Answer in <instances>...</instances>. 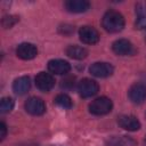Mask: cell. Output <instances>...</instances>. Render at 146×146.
Listing matches in <instances>:
<instances>
[{
	"mask_svg": "<svg viewBox=\"0 0 146 146\" xmlns=\"http://www.w3.org/2000/svg\"><path fill=\"white\" fill-rule=\"evenodd\" d=\"M80 40L86 44H95L99 41V33L98 31L89 25H84L79 30Z\"/></svg>",
	"mask_w": 146,
	"mask_h": 146,
	"instance_id": "52a82bcc",
	"label": "cell"
},
{
	"mask_svg": "<svg viewBox=\"0 0 146 146\" xmlns=\"http://www.w3.org/2000/svg\"><path fill=\"white\" fill-rule=\"evenodd\" d=\"M74 78H67V79H65V80H63L62 82V87H65L66 88V86L67 84H70V87H73V84H74Z\"/></svg>",
	"mask_w": 146,
	"mask_h": 146,
	"instance_id": "603a6c76",
	"label": "cell"
},
{
	"mask_svg": "<svg viewBox=\"0 0 146 146\" xmlns=\"http://www.w3.org/2000/svg\"><path fill=\"white\" fill-rule=\"evenodd\" d=\"M66 55L73 59H83L88 56V50L83 47L76 46V44H71L66 48L65 50Z\"/></svg>",
	"mask_w": 146,
	"mask_h": 146,
	"instance_id": "e0dca14e",
	"label": "cell"
},
{
	"mask_svg": "<svg viewBox=\"0 0 146 146\" xmlns=\"http://www.w3.org/2000/svg\"><path fill=\"white\" fill-rule=\"evenodd\" d=\"M25 111L31 115H42L46 112V104L39 97H30L24 104Z\"/></svg>",
	"mask_w": 146,
	"mask_h": 146,
	"instance_id": "8992f818",
	"label": "cell"
},
{
	"mask_svg": "<svg viewBox=\"0 0 146 146\" xmlns=\"http://www.w3.org/2000/svg\"><path fill=\"white\" fill-rule=\"evenodd\" d=\"M16 55L18 58L24 59V60H30L36 57L38 55V49L33 43L30 42H23L17 46L16 48Z\"/></svg>",
	"mask_w": 146,
	"mask_h": 146,
	"instance_id": "9c48e42d",
	"label": "cell"
},
{
	"mask_svg": "<svg viewBox=\"0 0 146 146\" xmlns=\"http://www.w3.org/2000/svg\"><path fill=\"white\" fill-rule=\"evenodd\" d=\"M136 27L138 30L146 29V3L137 2L136 3Z\"/></svg>",
	"mask_w": 146,
	"mask_h": 146,
	"instance_id": "9a60e30c",
	"label": "cell"
},
{
	"mask_svg": "<svg viewBox=\"0 0 146 146\" xmlns=\"http://www.w3.org/2000/svg\"><path fill=\"white\" fill-rule=\"evenodd\" d=\"M64 7L70 13L80 14V13L87 11L90 8V2L87 0H68V1H65Z\"/></svg>",
	"mask_w": 146,
	"mask_h": 146,
	"instance_id": "4fadbf2b",
	"label": "cell"
},
{
	"mask_svg": "<svg viewBox=\"0 0 146 146\" xmlns=\"http://www.w3.org/2000/svg\"><path fill=\"white\" fill-rule=\"evenodd\" d=\"M48 70L54 74L63 75L70 72L71 65L64 59H51L48 62Z\"/></svg>",
	"mask_w": 146,
	"mask_h": 146,
	"instance_id": "7c38bea8",
	"label": "cell"
},
{
	"mask_svg": "<svg viewBox=\"0 0 146 146\" xmlns=\"http://www.w3.org/2000/svg\"><path fill=\"white\" fill-rule=\"evenodd\" d=\"M54 103L59 106L60 108H64V110H70L72 106H73V103H72V99L68 95L66 94H59L55 97L54 99Z\"/></svg>",
	"mask_w": 146,
	"mask_h": 146,
	"instance_id": "ac0fdd59",
	"label": "cell"
},
{
	"mask_svg": "<svg viewBox=\"0 0 146 146\" xmlns=\"http://www.w3.org/2000/svg\"><path fill=\"white\" fill-rule=\"evenodd\" d=\"M136 141L127 136H112L106 140V146H135Z\"/></svg>",
	"mask_w": 146,
	"mask_h": 146,
	"instance_id": "2e32d148",
	"label": "cell"
},
{
	"mask_svg": "<svg viewBox=\"0 0 146 146\" xmlns=\"http://www.w3.org/2000/svg\"><path fill=\"white\" fill-rule=\"evenodd\" d=\"M99 90V86L95 80L91 79H82L78 84L79 95L82 98H89L95 96Z\"/></svg>",
	"mask_w": 146,
	"mask_h": 146,
	"instance_id": "3957f363",
	"label": "cell"
},
{
	"mask_svg": "<svg viewBox=\"0 0 146 146\" xmlns=\"http://www.w3.org/2000/svg\"><path fill=\"white\" fill-rule=\"evenodd\" d=\"M113 108V103L107 97H98L89 104V112L94 115H105Z\"/></svg>",
	"mask_w": 146,
	"mask_h": 146,
	"instance_id": "7a4b0ae2",
	"label": "cell"
},
{
	"mask_svg": "<svg viewBox=\"0 0 146 146\" xmlns=\"http://www.w3.org/2000/svg\"><path fill=\"white\" fill-rule=\"evenodd\" d=\"M89 72L96 78H108L113 74L114 67L106 62H96L89 67Z\"/></svg>",
	"mask_w": 146,
	"mask_h": 146,
	"instance_id": "5b68a950",
	"label": "cell"
},
{
	"mask_svg": "<svg viewBox=\"0 0 146 146\" xmlns=\"http://www.w3.org/2000/svg\"><path fill=\"white\" fill-rule=\"evenodd\" d=\"M6 135H7V127H6L5 122H1L0 123V138H1V140L5 139Z\"/></svg>",
	"mask_w": 146,
	"mask_h": 146,
	"instance_id": "7402d4cb",
	"label": "cell"
},
{
	"mask_svg": "<svg viewBox=\"0 0 146 146\" xmlns=\"http://www.w3.org/2000/svg\"><path fill=\"white\" fill-rule=\"evenodd\" d=\"M129 99L133 104H141L146 99V86L144 83H133L128 90Z\"/></svg>",
	"mask_w": 146,
	"mask_h": 146,
	"instance_id": "ba28073f",
	"label": "cell"
},
{
	"mask_svg": "<svg viewBox=\"0 0 146 146\" xmlns=\"http://www.w3.org/2000/svg\"><path fill=\"white\" fill-rule=\"evenodd\" d=\"M124 17L121 13L116 10H108L104 14L102 18V26L105 31L110 33H117L124 27Z\"/></svg>",
	"mask_w": 146,
	"mask_h": 146,
	"instance_id": "6da1fadb",
	"label": "cell"
},
{
	"mask_svg": "<svg viewBox=\"0 0 146 146\" xmlns=\"http://www.w3.org/2000/svg\"><path fill=\"white\" fill-rule=\"evenodd\" d=\"M31 88V81L29 76H19L13 83V90L16 95H24Z\"/></svg>",
	"mask_w": 146,
	"mask_h": 146,
	"instance_id": "5bb4252c",
	"label": "cell"
},
{
	"mask_svg": "<svg viewBox=\"0 0 146 146\" xmlns=\"http://www.w3.org/2000/svg\"><path fill=\"white\" fill-rule=\"evenodd\" d=\"M19 21V18L15 15H8V16H5L2 18V26L5 29H10L11 26H14L17 22Z\"/></svg>",
	"mask_w": 146,
	"mask_h": 146,
	"instance_id": "ffe728a7",
	"label": "cell"
},
{
	"mask_svg": "<svg viewBox=\"0 0 146 146\" xmlns=\"http://www.w3.org/2000/svg\"><path fill=\"white\" fill-rule=\"evenodd\" d=\"M35 86L41 91H49L55 86V78L50 73L40 72L35 76Z\"/></svg>",
	"mask_w": 146,
	"mask_h": 146,
	"instance_id": "30bf717a",
	"label": "cell"
},
{
	"mask_svg": "<svg viewBox=\"0 0 146 146\" xmlns=\"http://www.w3.org/2000/svg\"><path fill=\"white\" fill-rule=\"evenodd\" d=\"M59 31H60V33H63V34H65V35H68V34H71L73 31H74V27L73 26H71V25H63L60 29H59Z\"/></svg>",
	"mask_w": 146,
	"mask_h": 146,
	"instance_id": "44dd1931",
	"label": "cell"
},
{
	"mask_svg": "<svg viewBox=\"0 0 146 146\" xmlns=\"http://www.w3.org/2000/svg\"><path fill=\"white\" fill-rule=\"evenodd\" d=\"M112 50L119 56H132L136 54V48L127 39H117L112 44Z\"/></svg>",
	"mask_w": 146,
	"mask_h": 146,
	"instance_id": "277c9868",
	"label": "cell"
},
{
	"mask_svg": "<svg viewBox=\"0 0 146 146\" xmlns=\"http://www.w3.org/2000/svg\"><path fill=\"white\" fill-rule=\"evenodd\" d=\"M13 108H14V100H13V98L5 97V98L1 99V103H0V112L2 114L9 113Z\"/></svg>",
	"mask_w": 146,
	"mask_h": 146,
	"instance_id": "d6986e66",
	"label": "cell"
},
{
	"mask_svg": "<svg viewBox=\"0 0 146 146\" xmlns=\"http://www.w3.org/2000/svg\"><path fill=\"white\" fill-rule=\"evenodd\" d=\"M117 124L122 129L128 130V131H137L141 127L139 120L136 116H133V115H125V114L117 116Z\"/></svg>",
	"mask_w": 146,
	"mask_h": 146,
	"instance_id": "8fae6325",
	"label": "cell"
}]
</instances>
